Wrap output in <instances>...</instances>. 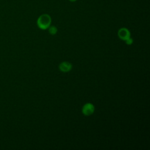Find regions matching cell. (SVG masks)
Segmentation results:
<instances>
[{"instance_id": "1", "label": "cell", "mask_w": 150, "mask_h": 150, "mask_svg": "<svg viewBox=\"0 0 150 150\" xmlns=\"http://www.w3.org/2000/svg\"><path fill=\"white\" fill-rule=\"evenodd\" d=\"M51 22L52 19L50 15L46 13H44L41 15L38 18L37 20V25L40 29L45 30L50 26Z\"/></svg>"}, {"instance_id": "2", "label": "cell", "mask_w": 150, "mask_h": 150, "mask_svg": "<svg viewBox=\"0 0 150 150\" xmlns=\"http://www.w3.org/2000/svg\"><path fill=\"white\" fill-rule=\"evenodd\" d=\"M94 111V106L93 104L87 103L82 108V112L84 115L88 116L91 115Z\"/></svg>"}, {"instance_id": "3", "label": "cell", "mask_w": 150, "mask_h": 150, "mask_svg": "<svg viewBox=\"0 0 150 150\" xmlns=\"http://www.w3.org/2000/svg\"><path fill=\"white\" fill-rule=\"evenodd\" d=\"M118 36L121 40H125L128 38H130L131 33L128 29L125 28H122L118 30Z\"/></svg>"}, {"instance_id": "4", "label": "cell", "mask_w": 150, "mask_h": 150, "mask_svg": "<svg viewBox=\"0 0 150 150\" xmlns=\"http://www.w3.org/2000/svg\"><path fill=\"white\" fill-rule=\"evenodd\" d=\"M59 68L61 71L68 72L71 70L72 64L68 62H63L59 64Z\"/></svg>"}, {"instance_id": "5", "label": "cell", "mask_w": 150, "mask_h": 150, "mask_svg": "<svg viewBox=\"0 0 150 150\" xmlns=\"http://www.w3.org/2000/svg\"><path fill=\"white\" fill-rule=\"evenodd\" d=\"M49 32L50 35H55L57 32V29L54 26H50L49 28Z\"/></svg>"}, {"instance_id": "6", "label": "cell", "mask_w": 150, "mask_h": 150, "mask_svg": "<svg viewBox=\"0 0 150 150\" xmlns=\"http://www.w3.org/2000/svg\"><path fill=\"white\" fill-rule=\"evenodd\" d=\"M125 43L127 45H131L133 43V39L131 38H129L127 39H126L125 40Z\"/></svg>"}, {"instance_id": "7", "label": "cell", "mask_w": 150, "mask_h": 150, "mask_svg": "<svg viewBox=\"0 0 150 150\" xmlns=\"http://www.w3.org/2000/svg\"><path fill=\"white\" fill-rule=\"evenodd\" d=\"M69 1H70V2H75V1H76L77 0H69Z\"/></svg>"}]
</instances>
